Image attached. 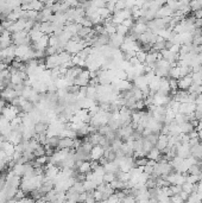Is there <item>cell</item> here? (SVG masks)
I'll list each match as a JSON object with an SVG mask.
<instances>
[{
    "label": "cell",
    "instance_id": "cell-27",
    "mask_svg": "<svg viewBox=\"0 0 202 203\" xmlns=\"http://www.w3.org/2000/svg\"><path fill=\"white\" fill-rule=\"evenodd\" d=\"M120 200H119V197L117 196V194L114 192V194H112L111 196L108 197V200H107V202H109V203H115V202H119Z\"/></svg>",
    "mask_w": 202,
    "mask_h": 203
},
{
    "label": "cell",
    "instance_id": "cell-9",
    "mask_svg": "<svg viewBox=\"0 0 202 203\" xmlns=\"http://www.w3.org/2000/svg\"><path fill=\"white\" fill-rule=\"evenodd\" d=\"M169 77H171V79H176V80H178V79L181 77V71H180V67H178V65L171 67L170 71H169Z\"/></svg>",
    "mask_w": 202,
    "mask_h": 203
},
{
    "label": "cell",
    "instance_id": "cell-13",
    "mask_svg": "<svg viewBox=\"0 0 202 203\" xmlns=\"http://www.w3.org/2000/svg\"><path fill=\"white\" fill-rule=\"evenodd\" d=\"M128 31H130V29H128V27H126L125 25H122V24H119V25H117V33H119V35L126 36V35L128 33Z\"/></svg>",
    "mask_w": 202,
    "mask_h": 203
},
{
    "label": "cell",
    "instance_id": "cell-30",
    "mask_svg": "<svg viewBox=\"0 0 202 203\" xmlns=\"http://www.w3.org/2000/svg\"><path fill=\"white\" fill-rule=\"evenodd\" d=\"M144 172H146L148 175H151V173L154 172V166L149 165V164H146V165H144Z\"/></svg>",
    "mask_w": 202,
    "mask_h": 203
},
{
    "label": "cell",
    "instance_id": "cell-8",
    "mask_svg": "<svg viewBox=\"0 0 202 203\" xmlns=\"http://www.w3.org/2000/svg\"><path fill=\"white\" fill-rule=\"evenodd\" d=\"M104 167H105L106 172H114L115 173L119 170V165H118L115 162H107L106 164L104 165Z\"/></svg>",
    "mask_w": 202,
    "mask_h": 203
},
{
    "label": "cell",
    "instance_id": "cell-14",
    "mask_svg": "<svg viewBox=\"0 0 202 203\" xmlns=\"http://www.w3.org/2000/svg\"><path fill=\"white\" fill-rule=\"evenodd\" d=\"M121 145H122V140L120 138H115L113 141L111 143V146L112 149L114 150V151H117V150L121 149Z\"/></svg>",
    "mask_w": 202,
    "mask_h": 203
},
{
    "label": "cell",
    "instance_id": "cell-24",
    "mask_svg": "<svg viewBox=\"0 0 202 203\" xmlns=\"http://www.w3.org/2000/svg\"><path fill=\"white\" fill-rule=\"evenodd\" d=\"M136 201H137L136 197L132 196V195H126V196L121 200V202H126V203H132V202H136Z\"/></svg>",
    "mask_w": 202,
    "mask_h": 203
},
{
    "label": "cell",
    "instance_id": "cell-2",
    "mask_svg": "<svg viewBox=\"0 0 202 203\" xmlns=\"http://www.w3.org/2000/svg\"><path fill=\"white\" fill-rule=\"evenodd\" d=\"M124 41H125V36L119 35V33H114L109 37V43L108 44L113 48H120V45L124 43Z\"/></svg>",
    "mask_w": 202,
    "mask_h": 203
},
{
    "label": "cell",
    "instance_id": "cell-11",
    "mask_svg": "<svg viewBox=\"0 0 202 203\" xmlns=\"http://www.w3.org/2000/svg\"><path fill=\"white\" fill-rule=\"evenodd\" d=\"M98 14H99L102 19H106V18H108L109 16H112L111 11L108 10V8H106L105 6H104V7H99V8H98Z\"/></svg>",
    "mask_w": 202,
    "mask_h": 203
},
{
    "label": "cell",
    "instance_id": "cell-10",
    "mask_svg": "<svg viewBox=\"0 0 202 203\" xmlns=\"http://www.w3.org/2000/svg\"><path fill=\"white\" fill-rule=\"evenodd\" d=\"M154 145L150 141L149 139L146 138V137H143V151L145 152V153H148L150 150L154 149Z\"/></svg>",
    "mask_w": 202,
    "mask_h": 203
},
{
    "label": "cell",
    "instance_id": "cell-4",
    "mask_svg": "<svg viewBox=\"0 0 202 203\" xmlns=\"http://www.w3.org/2000/svg\"><path fill=\"white\" fill-rule=\"evenodd\" d=\"M174 12L175 11L171 10L169 6H162L160 10L157 11V13H156V18H164V17H172L174 14Z\"/></svg>",
    "mask_w": 202,
    "mask_h": 203
},
{
    "label": "cell",
    "instance_id": "cell-1",
    "mask_svg": "<svg viewBox=\"0 0 202 203\" xmlns=\"http://www.w3.org/2000/svg\"><path fill=\"white\" fill-rule=\"evenodd\" d=\"M193 85V79H192V74L180 77L177 80V85H178V89H183V91H188V88Z\"/></svg>",
    "mask_w": 202,
    "mask_h": 203
},
{
    "label": "cell",
    "instance_id": "cell-7",
    "mask_svg": "<svg viewBox=\"0 0 202 203\" xmlns=\"http://www.w3.org/2000/svg\"><path fill=\"white\" fill-rule=\"evenodd\" d=\"M180 128H181V132L182 133H189L192 132L193 129H195V127L193 126V123L190 121H184V123H180Z\"/></svg>",
    "mask_w": 202,
    "mask_h": 203
},
{
    "label": "cell",
    "instance_id": "cell-28",
    "mask_svg": "<svg viewBox=\"0 0 202 203\" xmlns=\"http://www.w3.org/2000/svg\"><path fill=\"white\" fill-rule=\"evenodd\" d=\"M193 44L194 45H202V35L195 36V37L193 38Z\"/></svg>",
    "mask_w": 202,
    "mask_h": 203
},
{
    "label": "cell",
    "instance_id": "cell-22",
    "mask_svg": "<svg viewBox=\"0 0 202 203\" xmlns=\"http://www.w3.org/2000/svg\"><path fill=\"white\" fill-rule=\"evenodd\" d=\"M170 201L171 202H175V203L183 202V200H182V197L180 196V194H174L172 196H170Z\"/></svg>",
    "mask_w": 202,
    "mask_h": 203
},
{
    "label": "cell",
    "instance_id": "cell-5",
    "mask_svg": "<svg viewBox=\"0 0 202 203\" xmlns=\"http://www.w3.org/2000/svg\"><path fill=\"white\" fill-rule=\"evenodd\" d=\"M131 30L134 32H137L139 35H142L144 32L148 31V24H143V23H138V21H136L134 23V25L131 27Z\"/></svg>",
    "mask_w": 202,
    "mask_h": 203
},
{
    "label": "cell",
    "instance_id": "cell-15",
    "mask_svg": "<svg viewBox=\"0 0 202 203\" xmlns=\"http://www.w3.org/2000/svg\"><path fill=\"white\" fill-rule=\"evenodd\" d=\"M146 51H144V50H139V51H137L136 52V56H137V58L139 59V62L140 63H145V59H146Z\"/></svg>",
    "mask_w": 202,
    "mask_h": 203
},
{
    "label": "cell",
    "instance_id": "cell-17",
    "mask_svg": "<svg viewBox=\"0 0 202 203\" xmlns=\"http://www.w3.org/2000/svg\"><path fill=\"white\" fill-rule=\"evenodd\" d=\"M193 183H189V182H184L183 184H182V190L183 191L188 192V194H192L193 192Z\"/></svg>",
    "mask_w": 202,
    "mask_h": 203
},
{
    "label": "cell",
    "instance_id": "cell-29",
    "mask_svg": "<svg viewBox=\"0 0 202 203\" xmlns=\"http://www.w3.org/2000/svg\"><path fill=\"white\" fill-rule=\"evenodd\" d=\"M180 49H181V44H174L169 50L172 53H180Z\"/></svg>",
    "mask_w": 202,
    "mask_h": 203
},
{
    "label": "cell",
    "instance_id": "cell-20",
    "mask_svg": "<svg viewBox=\"0 0 202 203\" xmlns=\"http://www.w3.org/2000/svg\"><path fill=\"white\" fill-rule=\"evenodd\" d=\"M158 135H160V134H157V133H151V134H149V135H148L146 138L149 139L150 141H151V143H152L154 145H156V143L158 141Z\"/></svg>",
    "mask_w": 202,
    "mask_h": 203
},
{
    "label": "cell",
    "instance_id": "cell-18",
    "mask_svg": "<svg viewBox=\"0 0 202 203\" xmlns=\"http://www.w3.org/2000/svg\"><path fill=\"white\" fill-rule=\"evenodd\" d=\"M134 23H136V20L133 19L132 17H130V18H126V19H124V21H122L121 24H122V25H125L126 27H128V29H131V27L134 25Z\"/></svg>",
    "mask_w": 202,
    "mask_h": 203
},
{
    "label": "cell",
    "instance_id": "cell-23",
    "mask_svg": "<svg viewBox=\"0 0 202 203\" xmlns=\"http://www.w3.org/2000/svg\"><path fill=\"white\" fill-rule=\"evenodd\" d=\"M145 107H146V105H145L144 100H137V101H136V109L143 111V108H145Z\"/></svg>",
    "mask_w": 202,
    "mask_h": 203
},
{
    "label": "cell",
    "instance_id": "cell-31",
    "mask_svg": "<svg viewBox=\"0 0 202 203\" xmlns=\"http://www.w3.org/2000/svg\"><path fill=\"white\" fill-rule=\"evenodd\" d=\"M130 63H131V65H137V64H139L140 62H139V59L137 58V56H133L132 58H130Z\"/></svg>",
    "mask_w": 202,
    "mask_h": 203
},
{
    "label": "cell",
    "instance_id": "cell-19",
    "mask_svg": "<svg viewBox=\"0 0 202 203\" xmlns=\"http://www.w3.org/2000/svg\"><path fill=\"white\" fill-rule=\"evenodd\" d=\"M168 79H169V85H170L171 91H177V89H178L177 80H176V79H171V77H168Z\"/></svg>",
    "mask_w": 202,
    "mask_h": 203
},
{
    "label": "cell",
    "instance_id": "cell-6",
    "mask_svg": "<svg viewBox=\"0 0 202 203\" xmlns=\"http://www.w3.org/2000/svg\"><path fill=\"white\" fill-rule=\"evenodd\" d=\"M146 157H148V159H152V160H156V162H157V160L160 158V151L154 146V149H151L149 152L146 153Z\"/></svg>",
    "mask_w": 202,
    "mask_h": 203
},
{
    "label": "cell",
    "instance_id": "cell-12",
    "mask_svg": "<svg viewBox=\"0 0 202 203\" xmlns=\"http://www.w3.org/2000/svg\"><path fill=\"white\" fill-rule=\"evenodd\" d=\"M83 188H85V191L94 190V189H96V183L94 181H88V179H85V181H83Z\"/></svg>",
    "mask_w": 202,
    "mask_h": 203
},
{
    "label": "cell",
    "instance_id": "cell-3",
    "mask_svg": "<svg viewBox=\"0 0 202 203\" xmlns=\"http://www.w3.org/2000/svg\"><path fill=\"white\" fill-rule=\"evenodd\" d=\"M105 149L101 146V145H95L93 146V149L91 151V159L92 160H99L104 156Z\"/></svg>",
    "mask_w": 202,
    "mask_h": 203
},
{
    "label": "cell",
    "instance_id": "cell-32",
    "mask_svg": "<svg viewBox=\"0 0 202 203\" xmlns=\"http://www.w3.org/2000/svg\"><path fill=\"white\" fill-rule=\"evenodd\" d=\"M189 195H190V194H188V192L183 191V190L180 192V196L182 197V200H183V201H187V198L189 197Z\"/></svg>",
    "mask_w": 202,
    "mask_h": 203
},
{
    "label": "cell",
    "instance_id": "cell-21",
    "mask_svg": "<svg viewBox=\"0 0 202 203\" xmlns=\"http://www.w3.org/2000/svg\"><path fill=\"white\" fill-rule=\"evenodd\" d=\"M170 188L174 194H180L182 191V185L180 184H170Z\"/></svg>",
    "mask_w": 202,
    "mask_h": 203
},
{
    "label": "cell",
    "instance_id": "cell-25",
    "mask_svg": "<svg viewBox=\"0 0 202 203\" xmlns=\"http://www.w3.org/2000/svg\"><path fill=\"white\" fill-rule=\"evenodd\" d=\"M94 198H95V202H101L102 201V191L95 189V191H94Z\"/></svg>",
    "mask_w": 202,
    "mask_h": 203
},
{
    "label": "cell",
    "instance_id": "cell-26",
    "mask_svg": "<svg viewBox=\"0 0 202 203\" xmlns=\"http://www.w3.org/2000/svg\"><path fill=\"white\" fill-rule=\"evenodd\" d=\"M105 7L111 11V13H113V12H114V10H115V3H114V1H107L106 5H105Z\"/></svg>",
    "mask_w": 202,
    "mask_h": 203
},
{
    "label": "cell",
    "instance_id": "cell-16",
    "mask_svg": "<svg viewBox=\"0 0 202 203\" xmlns=\"http://www.w3.org/2000/svg\"><path fill=\"white\" fill-rule=\"evenodd\" d=\"M114 179H115V173L114 172H106L104 175V182H106V183H111Z\"/></svg>",
    "mask_w": 202,
    "mask_h": 203
}]
</instances>
